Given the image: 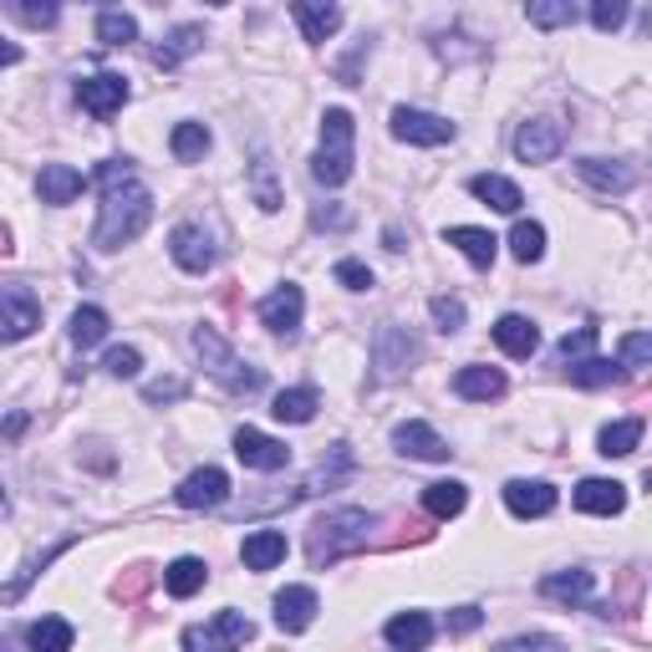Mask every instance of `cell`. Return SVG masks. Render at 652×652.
Segmentation results:
<instances>
[{
    "label": "cell",
    "instance_id": "6da1fadb",
    "mask_svg": "<svg viewBox=\"0 0 652 652\" xmlns=\"http://www.w3.org/2000/svg\"><path fill=\"white\" fill-rule=\"evenodd\" d=\"M97 189H103V220H97V251H123V245H133L153 220V194L149 184L128 168V163L107 159L97 168Z\"/></svg>",
    "mask_w": 652,
    "mask_h": 652
},
{
    "label": "cell",
    "instance_id": "7a4b0ae2",
    "mask_svg": "<svg viewBox=\"0 0 652 652\" xmlns=\"http://www.w3.org/2000/svg\"><path fill=\"white\" fill-rule=\"evenodd\" d=\"M368 540H372L368 510H331V515H322L312 525V535H306V556H312V566L322 571V566H337L341 556L368 550Z\"/></svg>",
    "mask_w": 652,
    "mask_h": 652
},
{
    "label": "cell",
    "instance_id": "3957f363",
    "mask_svg": "<svg viewBox=\"0 0 652 652\" xmlns=\"http://www.w3.org/2000/svg\"><path fill=\"white\" fill-rule=\"evenodd\" d=\"M194 352H199L209 377L224 383L235 398H251V393H260V383H266V372L251 368V362H240V357L230 352V341H224L214 326H199V331H194Z\"/></svg>",
    "mask_w": 652,
    "mask_h": 652
},
{
    "label": "cell",
    "instance_id": "277c9868",
    "mask_svg": "<svg viewBox=\"0 0 652 652\" xmlns=\"http://www.w3.org/2000/svg\"><path fill=\"white\" fill-rule=\"evenodd\" d=\"M352 138H357L352 113H347V107H326L322 149H316V159H312V178H316V184L337 189V184L352 178Z\"/></svg>",
    "mask_w": 652,
    "mask_h": 652
},
{
    "label": "cell",
    "instance_id": "5b68a950",
    "mask_svg": "<svg viewBox=\"0 0 652 652\" xmlns=\"http://www.w3.org/2000/svg\"><path fill=\"white\" fill-rule=\"evenodd\" d=\"M42 326V301L31 296V286L5 281L0 286V341H21Z\"/></svg>",
    "mask_w": 652,
    "mask_h": 652
},
{
    "label": "cell",
    "instance_id": "8992f818",
    "mask_svg": "<svg viewBox=\"0 0 652 652\" xmlns=\"http://www.w3.org/2000/svg\"><path fill=\"white\" fill-rule=\"evenodd\" d=\"M566 149V123L561 118H531L515 133V159L520 163H550Z\"/></svg>",
    "mask_w": 652,
    "mask_h": 652
},
{
    "label": "cell",
    "instance_id": "52a82bcc",
    "mask_svg": "<svg viewBox=\"0 0 652 652\" xmlns=\"http://www.w3.org/2000/svg\"><path fill=\"white\" fill-rule=\"evenodd\" d=\"M255 638V622L240 617V612H214L209 627H189L184 632V648H240V642Z\"/></svg>",
    "mask_w": 652,
    "mask_h": 652
},
{
    "label": "cell",
    "instance_id": "ba28073f",
    "mask_svg": "<svg viewBox=\"0 0 652 652\" xmlns=\"http://www.w3.org/2000/svg\"><path fill=\"white\" fill-rule=\"evenodd\" d=\"M393 138L418 143V149H439V143L454 138V123L433 118V113H418V107H398V113H393Z\"/></svg>",
    "mask_w": 652,
    "mask_h": 652
},
{
    "label": "cell",
    "instance_id": "9c48e42d",
    "mask_svg": "<svg viewBox=\"0 0 652 652\" xmlns=\"http://www.w3.org/2000/svg\"><path fill=\"white\" fill-rule=\"evenodd\" d=\"M235 454L245 469H260V475H276V469H286L291 464V449L281 444V439H270V433L260 429H240L235 433Z\"/></svg>",
    "mask_w": 652,
    "mask_h": 652
},
{
    "label": "cell",
    "instance_id": "30bf717a",
    "mask_svg": "<svg viewBox=\"0 0 652 652\" xmlns=\"http://www.w3.org/2000/svg\"><path fill=\"white\" fill-rule=\"evenodd\" d=\"M77 103L88 107L92 118H113V113L128 103V77H118V72L82 77V82H77Z\"/></svg>",
    "mask_w": 652,
    "mask_h": 652
},
{
    "label": "cell",
    "instance_id": "8fae6325",
    "mask_svg": "<svg viewBox=\"0 0 652 652\" xmlns=\"http://www.w3.org/2000/svg\"><path fill=\"white\" fill-rule=\"evenodd\" d=\"M174 500L184 504V510H220V504L230 500V475L214 469V464H209V469H194V475L174 489Z\"/></svg>",
    "mask_w": 652,
    "mask_h": 652
},
{
    "label": "cell",
    "instance_id": "7c38bea8",
    "mask_svg": "<svg viewBox=\"0 0 652 652\" xmlns=\"http://www.w3.org/2000/svg\"><path fill=\"white\" fill-rule=\"evenodd\" d=\"M301 312H306L301 286H281V291H270V296L260 301V322H266L276 337H296V331H301Z\"/></svg>",
    "mask_w": 652,
    "mask_h": 652
},
{
    "label": "cell",
    "instance_id": "4fadbf2b",
    "mask_svg": "<svg viewBox=\"0 0 652 652\" xmlns=\"http://www.w3.org/2000/svg\"><path fill=\"white\" fill-rule=\"evenodd\" d=\"M168 255H174L189 276H205V270L214 266V240H209L199 224H178L174 235H168Z\"/></svg>",
    "mask_w": 652,
    "mask_h": 652
},
{
    "label": "cell",
    "instance_id": "5bb4252c",
    "mask_svg": "<svg viewBox=\"0 0 652 652\" xmlns=\"http://www.w3.org/2000/svg\"><path fill=\"white\" fill-rule=\"evenodd\" d=\"M504 504H510V515L520 520H540L556 510V489L546 479H510L504 485Z\"/></svg>",
    "mask_w": 652,
    "mask_h": 652
},
{
    "label": "cell",
    "instance_id": "9a60e30c",
    "mask_svg": "<svg viewBox=\"0 0 652 652\" xmlns=\"http://www.w3.org/2000/svg\"><path fill=\"white\" fill-rule=\"evenodd\" d=\"M291 11H296V26L306 42H331L341 31V5L337 0H291Z\"/></svg>",
    "mask_w": 652,
    "mask_h": 652
},
{
    "label": "cell",
    "instance_id": "2e32d148",
    "mask_svg": "<svg viewBox=\"0 0 652 652\" xmlns=\"http://www.w3.org/2000/svg\"><path fill=\"white\" fill-rule=\"evenodd\" d=\"M393 444H398V454H408V459H423V464H444L454 449L439 439V433L429 429V423H398L393 429Z\"/></svg>",
    "mask_w": 652,
    "mask_h": 652
},
{
    "label": "cell",
    "instance_id": "e0dca14e",
    "mask_svg": "<svg viewBox=\"0 0 652 652\" xmlns=\"http://www.w3.org/2000/svg\"><path fill=\"white\" fill-rule=\"evenodd\" d=\"M316 622V592L312 586H286L276 596V627L281 632H306Z\"/></svg>",
    "mask_w": 652,
    "mask_h": 652
},
{
    "label": "cell",
    "instance_id": "ac0fdd59",
    "mask_svg": "<svg viewBox=\"0 0 652 652\" xmlns=\"http://www.w3.org/2000/svg\"><path fill=\"white\" fill-rule=\"evenodd\" d=\"M627 504V489L617 479H581L577 485V510L586 515H622Z\"/></svg>",
    "mask_w": 652,
    "mask_h": 652
},
{
    "label": "cell",
    "instance_id": "d6986e66",
    "mask_svg": "<svg viewBox=\"0 0 652 652\" xmlns=\"http://www.w3.org/2000/svg\"><path fill=\"white\" fill-rule=\"evenodd\" d=\"M577 174L586 178L592 189H602V194H627L632 184H638V174H632L627 163H617V159H581Z\"/></svg>",
    "mask_w": 652,
    "mask_h": 652
},
{
    "label": "cell",
    "instance_id": "ffe728a7",
    "mask_svg": "<svg viewBox=\"0 0 652 652\" xmlns=\"http://www.w3.org/2000/svg\"><path fill=\"white\" fill-rule=\"evenodd\" d=\"M444 240L464 255V260H469V266H479V270L494 266V251H500V240L489 235V230H475V224H454Z\"/></svg>",
    "mask_w": 652,
    "mask_h": 652
},
{
    "label": "cell",
    "instance_id": "44dd1931",
    "mask_svg": "<svg viewBox=\"0 0 652 652\" xmlns=\"http://www.w3.org/2000/svg\"><path fill=\"white\" fill-rule=\"evenodd\" d=\"M286 535L281 531H255L245 535V546H240V561L251 566V571H276V566L286 561Z\"/></svg>",
    "mask_w": 652,
    "mask_h": 652
},
{
    "label": "cell",
    "instance_id": "7402d4cb",
    "mask_svg": "<svg viewBox=\"0 0 652 652\" xmlns=\"http://www.w3.org/2000/svg\"><path fill=\"white\" fill-rule=\"evenodd\" d=\"M36 194H42V205H72L82 194V174L72 163H46L42 178H36Z\"/></svg>",
    "mask_w": 652,
    "mask_h": 652
},
{
    "label": "cell",
    "instance_id": "603a6c76",
    "mask_svg": "<svg viewBox=\"0 0 652 652\" xmlns=\"http://www.w3.org/2000/svg\"><path fill=\"white\" fill-rule=\"evenodd\" d=\"M205 46V26H178V31H168L159 46H153V67H163V72H174L184 57H194Z\"/></svg>",
    "mask_w": 652,
    "mask_h": 652
},
{
    "label": "cell",
    "instance_id": "cb8c5ba5",
    "mask_svg": "<svg viewBox=\"0 0 652 652\" xmlns=\"http://www.w3.org/2000/svg\"><path fill=\"white\" fill-rule=\"evenodd\" d=\"M414 357H418V341L408 337L403 326H383V331H377V368H383L387 377H393V372H403Z\"/></svg>",
    "mask_w": 652,
    "mask_h": 652
},
{
    "label": "cell",
    "instance_id": "d4e9b609",
    "mask_svg": "<svg viewBox=\"0 0 652 652\" xmlns=\"http://www.w3.org/2000/svg\"><path fill=\"white\" fill-rule=\"evenodd\" d=\"M494 341H500L510 357H531L535 347H540V331H535L531 316L510 312V316H500V322H494Z\"/></svg>",
    "mask_w": 652,
    "mask_h": 652
},
{
    "label": "cell",
    "instance_id": "484cf974",
    "mask_svg": "<svg viewBox=\"0 0 652 652\" xmlns=\"http://www.w3.org/2000/svg\"><path fill=\"white\" fill-rule=\"evenodd\" d=\"M209 581V566L199 561V556H178L168 571H163V586H168V596H178V602H189L194 592H205Z\"/></svg>",
    "mask_w": 652,
    "mask_h": 652
},
{
    "label": "cell",
    "instance_id": "4316f807",
    "mask_svg": "<svg viewBox=\"0 0 652 652\" xmlns=\"http://www.w3.org/2000/svg\"><path fill=\"white\" fill-rule=\"evenodd\" d=\"M454 393L469 403H489V398H504V372L500 368H464L454 377Z\"/></svg>",
    "mask_w": 652,
    "mask_h": 652
},
{
    "label": "cell",
    "instance_id": "83f0119b",
    "mask_svg": "<svg viewBox=\"0 0 652 652\" xmlns=\"http://www.w3.org/2000/svg\"><path fill=\"white\" fill-rule=\"evenodd\" d=\"M469 189H475V199H485L489 209H500V214H520V205H525V194H520L510 178H500V174H479Z\"/></svg>",
    "mask_w": 652,
    "mask_h": 652
},
{
    "label": "cell",
    "instance_id": "f1b7e54d",
    "mask_svg": "<svg viewBox=\"0 0 652 652\" xmlns=\"http://www.w3.org/2000/svg\"><path fill=\"white\" fill-rule=\"evenodd\" d=\"M383 638L393 642V648H429L433 622L423 617V612H403V617H393V622L383 627Z\"/></svg>",
    "mask_w": 652,
    "mask_h": 652
},
{
    "label": "cell",
    "instance_id": "f546056e",
    "mask_svg": "<svg viewBox=\"0 0 652 652\" xmlns=\"http://www.w3.org/2000/svg\"><path fill=\"white\" fill-rule=\"evenodd\" d=\"M540 596L577 607V602H586V596H592V571H556V577L540 581Z\"/></svg>",
    "mask_w": 652,
    "mask_h": 652
},
{
    "label": "cell",
    "instance_id": "4dcf8cb0",
    "mask_svg": "<svg viewBox=\"0 0 652 652\" xmlns=\"http://www.w3.org/2000/svg\"><path fill=\"white\" fill-rule=\"evenodd\" d=\"M464 504H469V489H464L459 479H439V485L423 489V510H429V515H439V520H454Z\"/></svg>",
    "mask_w": 652,
    "mask_h": 652
},
{
    "label": "cell",
    "instance_id": "1f68e13d",
    "mask_svg": "<svg viewBox=\"0 0 652 652\" xmlns=\"http://www.w3.org/2000/svg\"><path fill=\"white\" fill-rule=\"evenodd\" d=\"M596 444H602V454H607V459H627V454H638V444H642V418H622V423H607Z\"/></svg>",
    "mask_w": 652,
    "mask_h": 652
},
{
    "label": "cell",
    "instance_id": "d6a6232c",
    "mask_svg": "<svg viewBox=\"0 0 652 652\" xmlns=\"http://www.w3.org/2000/svg\"><path fill=\"white\" fill-rule=\"evenodd\" d=\"M251 194H255V205L266 209V214H276V209L286 205V194H281V184H276V163L260 153V159L251 163Z\"/></svg>",
    "mask_w": 652,
    "mask_h": 652
},
{
    "label": "cell",
    "instance_id": "836d02e7",
    "mask_svg": "<svg viewBox=\"0 0 652 652\" xmlns=\"http://www.w3.org/2000/svg\"><path fill=\"white\" fill-rule=\"evenodd\" d=\"M26 642L36 652H67L77 642V632H72V622H61V617H42V622L26 627Z\"/></svg>",
    "mask_w": 652,
    "mask_h": 652
},
{
    "label": "cell",
    "instance_id": "e575fe53",
    "mask_svg": "<svg viewBox=\"0 0 652 652\" xmlns=\"http://www.w3.org/2000/svg\"><path fill=\"white\" fill-rule=\"evenodd\" d=\"M270 414L281 418V423H312V418H316V393H312V387H291V393H276Z\"/></svg>",
    "mask_w": 652,
    "mask_h": 652
},
{
    "label": "cell",
    "instance_id": "d590c367",
    "mask_svg": "<svg viewBox=\"0 0 652 652\" xmlns=\"http://www.w3.org/2000/svg\"><path fill=\"white\" fill-rule=\"evenodd\" d=\"M525 15L540 31H561L577 21V0H525Z\"/></svg>",
    "mask_w": 652,
    "mask_h": 652
},
{
    "label": "cell",
    "instance_id": "8d00e7d4",
    "mask_svg": "<svg viewBox=\"0 0 652 652\" xmlns=\"http://www.w3.org/2000/svg\"><path fill=\"white\" fill-rule=\"evenodd\" d=\"M168 149H174L178 163L205 159V153H209V128H205V123H178L174 138H168Z\"/></svg>",
    "mask_w": 652,
    "mask_h": 652
},
{
    "label": "cell",
    "instance_id": "74e56055",
    "mask_svg": "<svg viewBox=\"0 0 652 652\" xmlns=\"http://www.w3.org/2000/svg\"><path fill=\"white\" fill-rule=\"evenodd\" d=\"M510 251H515L520 266H535V260L546 255V230H540L535 220H520L515 235H510Z\"/></svg>",
    "mask_w": 652,
    "mask_h": 652
},
{
    "label": "cell",
    "instance_id": "f35d334b",
    "mask_svg": "<svg viewBox=\"0 0 652 652\" xmlns=\"http://www.w3.org/2000/svg\"><path fill=\"white\" fill-rule=\"evenodd\" d=\"M15 11V21L31 31H46V26H57V15H61V0H5Z\"/></svg>",
    "mask_w": 652,
    "mask_h": 652
},
{
    "label": "cell",
    "instance_id": "ab89813d",
    "mask_svg": "<svg viewBox=\"0 0 652 652\" xmlns=\"http://www.w3.org/2000/svg\"><path fill=\"white\" fill-rule=\"evenodd\" d=\"M107 337V312L97 306H77L72 312V347H97Z\"/></svg>",
    "mask_w": 652,
    "mask_h": 652
},
{
    "label": "cell",
    "instance_id": "60d3db41",
    "mask_svg": "<svg viewBox=\"0 0 652 652\" xmlns=\"http://www.w3.org/2000/svg\"><path fill=\"white\" fill-rule=\"evenodd\" d=\"M571 383L577 387H607L612 377H617V362H607V357H581V362H571Z\"/></svg>",
    "mask_w": 652,
    "mask_h": 652
},
{
    "label": "cell",
    "instance_id": "b9f144b4",
    "mask_svg": "<svg viewBox=\"0 0 652 652\" xmlns=\"http://www.w3.org/2000/svg\"><path fill=\"white\" fill-rule=\"evenodd\" d=\"M133 36H138L133 15H123V11H103V15H97V42H103V46H128Z\"/></svg>",
    "mask_w": 652,
    "mask_h": 652
},
{
    "label": "cell",
    "instance_id": "7bdbcfd3",
    "mask_svg": "<svg viewBox=\"0 0 652 652\" xmlns=\"http://www.w3.org/2000/svg\"><path fill=\"white\" fill-rule=\"evenodd\" d=\"M596 352V326H577V331H566L561 347H556V357H561V368H571V362H581V357Z\"/></svg>",
    "mask_w": 652,
    "mask_h": 652
},
{
    "label": "cell",
    "instance_id": "ee69618b",
    "mask_svg": "<svg viewBox=\"0 0 652 652\" xmlns=\"http://www.w3.org/2000/svg\"><path fill=\"white\" fill-rule=\"evenodd\" d=\"M627 0H592V26L602 31V36H612V31H622L627 26Z\"/></svg>",
    "mask_w": 652,
    "mask_h": 652
},
{
    "label": "cell",
    "instance_id": "f6af8a7d",
    "mask_svg": "<svg viewBox=\"0 0 652 652\" xmlns=\"http://www.w3.org/2000/svg\"><path fill=\"white\" fill-rule=\"evenodd\" d=\"M648 362H652V337H648V331H632V337H622V362H617V368L642 372Z\"/></svg>",
    "mask_w": 652,
    "mask_h": 652
},
{
    "label": "cell",
    "instance_id": "bcb514c9",
    "mask_svg": "<svg viewBox=\"0 0 652 652\" xmlns=\"http://www.w3.org/2000/svg\"><path fill=\"white\" fill-rule=\"evenodd\" d=\"M149 586H153V571H149V566H133V571H123V577H118L113 596H118V602H138Z\"/></svg>",
    "mask_w": 652,
    "mask_h": 652
},
{
    "label": "cell",
    "instance_id": "7dc6e473",
    "mask_svg": "<svg viewBox=\"0 0 652 652\" xmlns=\"http://www.w3.org/2000/svg\"><path fill=\"white\" fill-rule=\"evenodd\" d=\"M433 322H439V331H459L464 326V301H454V296H433Z\"/></svg>",
    "mask_w": 652,
    "mask_h": 652
},
{
    "label": "cell",
    "instance_id": "c3c4849f",
    "mask_svg": "<svg viewBox=\"0 0 652 652\" xmlns=\"http://www.w3.org/2000/svg\"><path fill=\"white\" fill-rule=\"evenodd\" d=\"M113 377H138V368H143V357H138V347H113L103 362Z\"/></svg>",
    "mask_w": 652,
    "mask_h": 652
},
{
    "label": "cell",
    "instance_id": "681fc988",
    "mask_svg": "<svg viewBox=\"0 0 652 652\" xmlns=\"http://www.w3.org/2000/svg\"><path fill=\"white\" fill-rule=\"evenodd\" d=\"M337 281L347 286V291H372V270L362 266V260H337Z\"/></svg>",
    "mask_w": 652,
    "mask_h": 652
},
{
    "label": "cell",
    "instance_id": "f907efd6",
    "mask_svg": "<svg viewBox=\"0 0 652 652\" xmlns=\"http://www.w3.org/2000/svg\"><path fill=\"white\" fill-rule=\"evenodd\" d=\"M143 398L149 403H174V398H184V383H178V377H163V383L143 387Z\"/></svg>",
    "mask_w": 652,
    "mask_h": 652
},
{
    "label": "cell",
    "instance_id": "816d5d0a",
    "mask_svg": "<svg viewBox=\"0 0 652 652\" xmlns=\"http://www.w3.org/2000/svg\"><path fill=\"white\" fill-rule=\"evenodd\" d=\"M479 622H485V617H479V607H459V612H449V632H454V638H464V632H475Z\"/></svg>",
    "mask_w": 652,
    "mask_h": 652
},
{
    "label": "cell",
    "instance_id": "f5cc1de1",
    "mask_svg": "<svg viewBox=\"0 0 652 652\" xmlns=\"http://www.w3.org/2000/svg\"><path fill=\"white\" fill-rule=\"evenodd\" d=\"M347 224H352V214H347V209H337V205L316 209V230H347Z\"/></svg>",
    "mask_w": 652,
    "mask_h": 652
},
{
    "label": "cell",
    "instance_id": "db71d44e",
    "mask_svg": "<svg viewBox=\"0 0 652 652\" xmlns=\"http://www.w3.org/2000/svg\"><path fill=\"white\" fill-rule=\"evenodd\" d=\"M21 429H26V414H11L5 423H0V439H15Z\"/></svg>",
    "mask_w": 652,
    "mask_h": 652
},
{
    "label": "cell",
    "instance_id": "11a10c76",
    "mask_svg": "<svg viewBox=\"0 0 652 652\" xmlns=\"http://www.w3.org/2000/svg\"><path fill=\"white\" fill-rule=\"evenodd\" d=\"M21 61V46L15 42H0V67H15Z\"/></svg>",
    "mask_w": 652,
    "mask_h": 652
},
{
    "label": "cell",
    "instance_id": "9f6ffc18",
    "mask_svg": "<svg viewBox=\"0 0 652 652\" xmlns=\"http://www.w3.org/2000/svg\"><path fill=\"white\" fill-rule=\"evenodd\" d=\"M11 251V230H5V224H0V255Z\"/></svg>",
    "mask_w": 652,
    "mask_h": 652
},
{
    "label": "cell",
    "instance_id": "6f0895ef",
    "mask_svg": "<svg viewBox=\"0 0 652 652\" xmlns=\"http://www.w3.org/2000/svg\"><path fill=\"white\" fill-rule=\"evenodd\" d=\"M205 5H230V0H205Z\"/></svg>",
    "mask_w": 652,
    "mask_h": 652
},
{
    "label": "cell",
    "instance_id": "680465c9",
    "mask_svg": "<svg viewBox=\"0 0 652 652\" xmlns=\"http://www.w3.org/2000/svg\"><path fill=\"white\" fill-rule=\"evenodd\" d=\"M0 510H5V489H0Z\"/></svg>",
    "mask_w": 652,
    "mask_h": 652
},
{
    "label": "cell",
    "instance_id": "91938a15",
    "mask_svg": "<svg viewBox=\"0 0 652 652\" xmlns=\"http://www.w3.org/2000/svg\"><path fill=\"white\" fill-rule=\"evenodd\" d=\"M97 5H107V0H97Z\"/></svg>",
    "mask_w": 652,
    "mask_h": 652
},
{
    "label": "cell",
    "instance_id": "94428289",
    "mask_svg": "<svg viewBox=\"0 0 652 652\" xmlns=\"http://www.w3.org/2000/svg\"><path fill=\"white\" fill-rule=\"evenodd\" d=\"M159 5H163V0H159Z\"/></svg>",
    "mask_w": 652,
    "mask_h": 652
}]
</instances>
